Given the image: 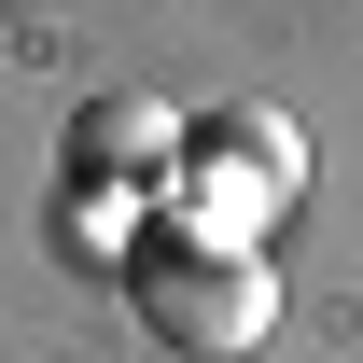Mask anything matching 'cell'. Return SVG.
Here are the masks:
<instances>
[{"instance_id":"7a4b0ae2","label":"cell","mask_w":363,"mask_h":363,"mask_svg":"<svg viewBox=\"0 0 363 363\" xmlns=\"http://www.w3.org/2000/svg\"><path fill=\"white\" fill-rule=\"evenodd\" d=\"M294 182H308V140L279 126V112H210V126H182V196L210 210L196 238H238V252H252L266 196H294Z\"/></svg>"},{"instance_id":"3957f363","label":"cell","mask_w":363,"mask_h":363,"mask_svg":"<svg viewBox=\"0 0 363 363\" xmlns=\"http://www.w3.org/2000/svg\"><path fill=\"white\" fill-rule=\"evenodd\" d=\"M84 168L98 182H154V168H182V126L154 112V98H98L84 112Z\"/></svg>"},{"instance_id":"6da1fadb","label":"cell","mask_w":363,"mask_h":363,"mask_svg":"<svg viewBox=\"0 0 363 363\" xmlns=\"http://www.w3.org/2000/svg\"><path fill=\"white\" fill-rule=\"evenodd\" d=\"M126 294H140V321H154L182 363H238V350L279 321V266L238 252V238H140Z\"/></svg>"}]
</instances>
